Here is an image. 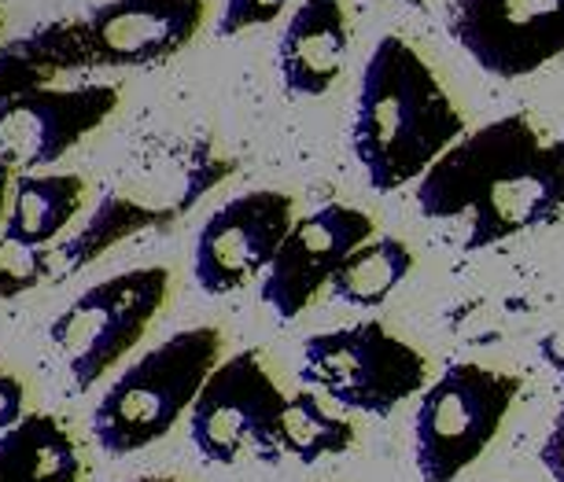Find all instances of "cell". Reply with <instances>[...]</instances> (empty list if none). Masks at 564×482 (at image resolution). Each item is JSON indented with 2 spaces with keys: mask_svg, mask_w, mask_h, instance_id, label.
<instances>
[{
  "mask_svg": "<svg viewBox=\"0 0 564 482\" xmlns=\"http://www.w3.org/2000/svg\"><path fill=\"white\" fill-rule=\"evenodd\" d=\"M295 221V199L276 188L240 191L196 232L193 276L204 295H237L262 281Z\"/></svg>",
  "mask_w": 564,
  "mask_h": 482,
  "instance_id": "cell-10",
  "label": "cell"
},
{
  "mask_svg": "<svg viewBox=\"0 0 564 482\" xmlns=\"http://www.w3.org/2000/svg\"><path fill=\"white\" fill-rule=\"evenodd\" d=\"M300 380L339 409L391 416L429 387V358L380 320H361L306 339Z\"/></svg>",
  "mask_w": 564,
  "mask_h": 482,
  "instance_id": "cell-6",
  "label": "cell"
},
{
  "mask_svg": "<svg viewBox=\"0 0 564 482\" xmlns=\"http://www.w3.org/2000/svg\"><path fill=\"white\" fill-rule=\"evenodd\" d=\"M465 136V114L406 37H380L358 78L350 152L380 196L417 185Z\"/></svg>",
  "mask_w": 564,
  "mask_h": 482,
  "instance_id": "cell-2",
  "label": "cell"
},
{
  "mask_svg": "<svg viewBox=\"0 0 564 482\" xmlns=\"http://www.w3.org/2000/svg\"><path fill=\"white\" fill-rule=\"evenodd\" d=\"M82 446L67 420L26 413L0 435V482H82Z\"/></svg>",
  "mask_w": 564,
  "mask_h": 482,
  "instance_id": "cell-14",
  "label": "cell"
},
{
  "mask_svg": "<svg viewBox=\"0 0 564 482\" xmlns=\"http://www.w3.org/2000/svg\"><path fill=\"white\" fill-rule=\"evenodd\" d=\"M130 482H181L174 475H141V479H130Z\"/></svg>",
  "mask_w": 564,
  "mask_h": 482,
  "instance_id": "cell-25",
  "label": "cell"
},
{
  "mask_svg": "<svg viewBox=\"0 0 564 482\" xmlns=\"http://www.w3.org/2000/svg\"><path fill=\"white\" fill-rule=\"evenodd\" d=\"M350 23L344 0H303L276 41V70L292 96H325L344 78Z\"/></svg>",
  "mask_w": 564,
  "mask_h": 482,
  "instance_id": "cell-13",
  "label": "cell"
},
{
  "mask_svg": "<svg viewBox=\"0 0 564 482\" xmlns=\"http://www.w3.org/2000/svg\"><path fill=\"white\" fill-rule=\"evenodd\" d=\"M89 70L74 19L41 23L30 34L0 41V100L56 85L63 74Z\"/></svg>",
  "mask_w": 564,
  "mask_h": 482,
  "instance_id": "cell-16",
  "label": "cell"
},
{
  "mask_svg": "<svg viewBox=\"0 0 564 482\" xmlns=\"http://www.w3.org/2000/svg\"><path fill=\"white\" fill-rule=\"evenodd\" d=\"M52 281V248H30L0 232V303L37 292Z\"/></svg>",
  "mask_w": 564,
  "mask_h": 482,
  "instance_id": "cell-19",
  "label": "cell"
},
{
  "mask_svg": "<svg viewBox=\"0 0 564 482\" xmlns=\"http://www.w3.org/2000/svg\"><path fill=\"white\" fill-rule=\"evenodd\" d=\"M413 248L399 235H372L350 259L339 265L328 281V292L344 306L372 309L395 292V287L413 273Z\"/></svg>",
  "mask_w": 564,
  "mask_h": 482,
  "instance_id": "cell-17",
  "label": "cell"
},
{
  "mask_svg": "<svg viewBox=\"0 0 564 482\" xmlns=\"http://www.w3.org/2000/svg\"><path fill=\"white\" fill-rule=\"evenodd\" d=\"M413 202L429 221L465 218V251H487L561 221L564 136L546 141L524 111L465 130L462 141L424 169Z\"/></svg>",
  "mask_w": 564,
  "mask_h": 482,
  "instance_id": "cell-1",
  "label": "cell"
},
{
  "mask_svg": "<svg viewBox=\"0 0 564 482\" xmlns=\"http://www.w3.org/2000/svg\"><path fill=\"white\" fill-rule=\"evenodd\" d=\"M207 0H104L74 19L89 70L159 67L196 41Z\"/></svg>",
  "mask_w": 564,
  "mask_h": 482,
  "instance_id": "cell-12",
  "label": "cell"
},
{
  "mask_svg": "<svg viewBox=\"0 0 564 482\" xmlns=\"http://www.w3.org/2000/svg\"><path fill=\"white\" fill-rule=\"evenodd\" d=\"M377 235V221L347 202H325L292 221L284 243L276 248L270 270L262 273V303L276 320H295L314 306L336 270L361 243Z\"/></svg>",
  "mask_w": 564,
  "mask_h": 482,
  "instance_id": "cell-11",
  "label": "cell"
},
{
  "mask_svg": "<svg viewBox=\"0 0 564 482\" xmlns=\"http://www.w3.org/2000/svg\"><path fill=\"white\" fill-rule=\"evenodd\" d=\"M85 207V180L78 174H15L12 199H8L4 235L30 248H48L70 229Z\"/></svg>",
  "mask_w": 564,
  "mask_h": 482,
  "instance_id": "cell-15",
  "label": "cell"
},
{
  "mask_svg": "<svg viewBox=\"0 0 564 482\" xmlns=\"http://www.w3.org/2000/svg\"><path fill=\"white\" fill-rule=\"evenodd\" d=\"M358 442V431L347 416L333 413L322 394L303 387L289 394L281 413V453L300 464H317L328 457H344Z\"/></svg>",
  "mask_w": 564,
  "mask_h": 482,
  "instance_id": "cell-18",
  "label": "cell"
},
{
  "mask_svg": "<svg viewBox=\"0 0 564 482\" xmlns=\"http://www.w3.org/2000/svg\"><path fill=\"white\" fill-rule=\"evenodd\" d=\"M122 89L111 81L45 85L0 100V163L15 174H37L67 158L119 111Z\"/></svg>",
  "mask_w": 564,
  "mask_h": 482,
  "instance_id": "cell-9",
  "label": "cell"
},
{
  "mask_svg": "<svg viewBox=\"0 0 564 482\" xmlns=\"http://www.w3.org/2000/svg\"><path fill=\"white\" fill-rule=\"evenodd\" d=\"M402 4H413V8H421V0H402Z\"/></svg>",
  "mask_w": 564,
  "mask_h": 482,
  "instance_id": "cell-26",
  "label": "cell"
},
{
  "mask_svg": "<svg viewBox=\"0 0 564 482\" xmlns=\"http://www.w3.org/2000/svg\"><path fill=\"white\" fill-rule=\"evenodd\" d=\"M26 416V387L15 372L0 369V435Z\"/></svg>",
  "mask_w": 564,
  "mask_h": 482,
  "instance_id": "cell-21",
  "label": "cell"
},
{
  "mask_svg": "<svg viewBox=\"0 0 564 482\" xmlns=\"http://www.w3.org/2000/svg\"><path fill=\"white\" fill-rule=\"evenodd\" d=\"M12 180H15V169H8L0 163V229H4V218H8V199H12Z\"/></svg>",
  "mask_w": 564,
  "mask_h": 482,
  "instance_id": "cell-24",
  "label": "cell"
},
{
  "mask_svg": "<svg viewBox=\"0 0 564 482\" xmlns=\"http://www.w3.org/2000/svg\"><path fill=\"white\" fill-rule=\"evenodd\" d=\"M226 358V336L215 325L181 328L108 383L93 409V438L108 457H133L163 442L193 409L199 387Z\"/></svg>",
  "mask_w": 564,
  "mask_h": 482,
  "instance_id": "cell-3",
  "label": "cell"
},
{
  "mask_svg": "<svg viewBox=\"0 0 564 482\" xmlns=\"http://www.w3.org/2000/svg\"><path fill=\"white\" fill-rule=\"evenodd\" d=\"M289 4L292 0H226L218 15V34L237 37V34H248V30L270 26L281 19V12Z\"/></svg>",
  "mask_w": 564,
  "mask_h": 482,
  "instance_id": "cell-20",
  "label": "cell"
},
{
  "mask_svg": "<svg viewBox=\"0 0 564 482\" xmlns=\"http://www.w3.org/2000/svg\"><path fill=\"white\" fill-rule=\"evenodd\" d=\"M446 34L487 78L520 81L564 56V0H451Z\"/></svg>",
  "mask_w": 564,
  "mask_h": 482,
  "instance_id": "cell-8",
  "label": "cell"
},
{
  "mask_svg": "<svg viewBox=\"0 0 564 482\" xmlns=\"http://www.w3.org/2000/svg\"><path fill=\"white\" fill-rule=\"evenodd\" d=\"M539 464L546 468V475L553 482H564V409L553 416L550 435L539 446Z\"/></svg>",
  "mask_w": 564,
  "mask_h": 482,
  "instance_id": "cell-22",
  "label": "cell"
},
{
  "mask_svg": "<svg viewBox=\"0 0 564 482\" xmlns=\"http://www.w3.org/2000/svg\"><path fill=\"white\" fill-rule=\"evenodd\" d=\"M289 394L265 365L262 350H237L221 358L188 409V438L207 464H276L281 453V413Z\"/></svg>",
  "mask_w": 564,
  "mask_h": 482,
  "instance_id": "cell-7",
  "label": "cell"
},
{
  "mask_svg": "<svg viewBox=\"0 0 564 482\" xmlns=\"http://www.w3.org/2000/svg\"><path fill=\"white\" fill-rule=\"evenodd\" d=\"M170 298L166 265H137L89 284L48 325L74 391H93L141 347Z\"/></svg>",
  "mask_w": 564,
  "mask_h": 482,
  "instance_id": "cell-5",
  "label": "cell"
},
{
  "mask_svg": "<svg viewBox=\"0 0 564 482\" xmlns=\"http://www.w3.org/2000/svg\"><path fill=\"white\" fill-rule=\"evenodd\" d=\"M520 376L480 361L446 365L417 394L413 464L421 482H457L495 446L509 409L520 398Z\"/></svg>",
  "mask_w": 564,
  "mask_h": 482,
  "instance_id": "cell-4",
  "label": "cell"
},
{
  "mask_svg": "<svg viewBox=\"0 0 564 482\" xmlns=\"http://www.w3.org/2000/svg\"><path fill=\"white\" fill-rule=\"evenodd\" d=\"M0 30H4V15H0Z\"/></svg>",
  "mask_w": 564,
  "mask_h": 482,
  "instance_id": "cell-27",
  "label": "cell"
},
{
  "mask_svg": "<svg viewBox=\"0 0 564 482\" xmlns=\"http://www.w3.org/2000/svg\"><path fill=\"white\" fill-rule=\"evenodd\" d=\"M539 358L564 380V328L550 331V336L539 339Z\"/></svg>",
  "mask_w": 564,
  "mask_h": 482,
  "instance_id": "cell-23",
  "label": "cell"
}]
</instances>
